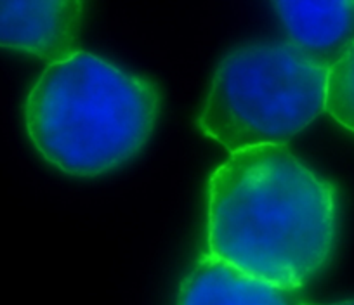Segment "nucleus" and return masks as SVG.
<instances>
[{
	"mask_svg": "<svg viewBox=\"0 0 354 305\" xmlns=\"http://www.w3.org/2000/svg\"><path fill=\"white\" fill-rule=\"evenodd\" d=\"M325 111L354 134V47L328 70Z\"/></svg>",
	"mask_w": 354,
	"mask_h": 305,
	"instance_id": "nucleus-7",
	"label": "nucleus"
},
{
	"mask_svg": "<svg viewBox=\"0 0 354 305\" xmlns=\"http://www.w3.org/2000/svg\"><path fill=\"white\" fill-rule=\"evenodd\" d=\"M273 9L285 40L326 70L354 47V0L274 2Z\"/></svg>",
	"mask_w": 354,
	"mask_h": 305,
	"instance_id": "nucleus-5",
	"label": "nucleus"
},
{
	"mask_svg": "<svg viewBox=\"0 0 354 305\" xmlns=\"http://www.w3.org/2000/svg\"><path fill=\"white\" fill-rule=\"evenodd\" d=\"M162 111L155 80L87 50L47 64L23 104L40 157L73 177H100L134 160Z\"/></svg>",
	"mask_w": 354,
	"mask_h": 305,
	"instance_id": "nucleus-2",
	"label": "nucleus"
},
{
	"mask_svg": "<svg viewBox=\"0 0 354 305\" xmlns=\"http://www.w3.org/2000/svg\"><path fill=\"white\" fill-rule=\"evenodd\" d=\"M85 2L0 0V49L32 54L49 64L77 50Z\"/></svg>",
	"mask_w": 354,
	"mask_h": 305,
	"instance_id": "nucleus-4",
	"label": "nucleus"
},
{
	"mask_svg": "<svg viewBox=\"0 0 354 305\" xmlns=\"http://www.w3.org/2000/svg\"><path fill=\"white\" fill-rule=\"evenodd\" d=\"M328 70L288 40H248L221 57L196 125L230 152L287 146L325 113Z\"/></svg>",
	"mask_w": 354,
	"mask_h": 305,
	"instance_id": "nucleus-3",
	"label": "nucleus"
},
{
	"mask_svg": "<svg viewBox=\"0 0 354 305\" xmlns=\"http://www.w3.org/2000/svg\"><path fill=\"white\" fill-rule=\"evenodd\" d=\"M339 239L337 189L288 146L231 152L207 191V255L257 279L304 288Z\"/></svg>",
	"mask_w": 354,
	"mask_h": 305,
	"instance_id": "nucleus-1",
	"label": "nucleus"
},
{
	"mask_svg": "<svg viewBox=\"0 0 354 305\" xmlns=\"http://www.w3.org/2000/svg\"><path fill=\"white\" fill-rule=\"evenodd\" d=\"M315 305H354V298H347V300H339V302H330V304H315Z\"/></svg>",
	"mask_w": 354,
	"mask_h": 305,
	"instance_id": "nucleus-8",
	"label": "nucleus"
},
{
	"mask_svg": "<svg viewBox=\"0 0 354 305\" xmlns=\"http://www.w3.org/2000/svg\"><path fill=\"white\" fill-rule=\"evenodd\" d=\"M176 305H306L302 288L278 286L203 255L181 281Z\"/></svg>",
	"mask_w": 354,
	"mask_h": 305,
	"instance_id": "nucleus-6",
	"label": "nucleus"
}]
</instances>
